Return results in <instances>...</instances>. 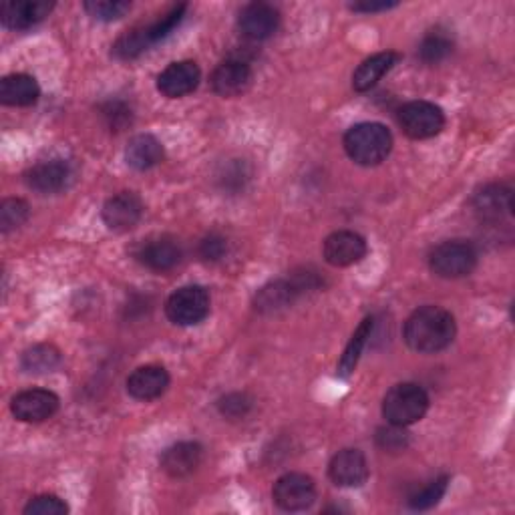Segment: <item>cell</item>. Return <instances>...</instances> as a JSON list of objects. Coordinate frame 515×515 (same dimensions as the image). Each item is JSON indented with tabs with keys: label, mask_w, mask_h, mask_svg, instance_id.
I'll return each mask as SVG.
<instances>
[{
	"label": "cell",
	"mask_w": 515,
	"mask_h": 515,
	"mask_svg": "<svg viewBox=\"0 0 515 515\" xmlns=\"http://www.w3.org/2000/svg\"><path fill=\"white\" fill-rule=\"evenodd\" d=\"M457 334L455 316L441 306H421L405 322V342L411 351L421 355H437L451 347Z\"/></svg>",
	"instance_id": "cell-1"
},
{
	"label": "cell",
	"mask_w": 515,
	"mask_h": 515,
	"mask_svg": "<svg viewBox=\"0 0 515 515\" xmlns=\"http://www.w3.org/2000/svg\"><path fill=\"white\" fill-rule=\"evenodd\" d=\"M347 155L363 165V167H375L381 165L393 151V135L383 123L365 121L353 125L342 139Z\"/></svg>",
	"instance_id": "cell-2"
},
{
	"label": "cell",
	"mask_w": 515,
	"mask_h": 515,
	"mask_svg": "<svg viewBox=\"0 0 515 515\" xmlns=\"http://www.w3.org/2000/svg\"><path fill=\"white\" fill-rule=\"evenodd\" d=\"M429 411V395L415 383H399L383 399V417L387 423L409 427L419 423Z\"/></svg>",
	"instance_id": "cell-3"
},
{
	"label": "cell",
	"mask_w": 515,
	"mask_h": 515,
	"mask_svg": "<svg viewBox=\"0 0 515 515\" xmlns=\"http://www.w3.org/2000/svg\"><path fill=\"white\" fill-rule=\"evenodd\" d=\"M477 248L467 240H447L429 254V268L439 278L455 280L469 276L477 266Z\"/></svg>",
	"instance_id": "cell-4"
},
{
	"label": "cell",
	"mask_w": 515,
	"mask_h": 515,
	"mask_svg": "<svg viewBox=\"0 0 515 515\" xmlns=\"http://www.w3.org/2000/svg\"><path fill=\"white\" fill-rule=\"evenodd\" d=\"M212 300L204 286H184L178 288L165 302L167 318L178 326H196L204 322L210 314Z\"/></svg>",
	"instance_id": "cell-5"
},
{
	"label": "cell",
	"mask_w": 515,
	"mask_h": 515,
	"mask_svg": "<svg viewBox=\"0 0 515 515\" xmlns=\"http://www.w3.org/2000/svg\"><path fill=\"white\" fill-rule=\"evenodd\" d=\"M401 129L411 139H431L445 127V113L431 101H409L397 113Z\"/></svg>",
	"instance_id": "cell-6"
},
{
	"label": "cell",
	"mask_w": 515,
	"mask_h": 515,
	"mask_svg": "<svg viewBox=\"0 0 515 515\" xmlns=\"http://www.w3.org/2000/svg\"><path fill=\"white\" fill-rule=\"evenodd\" d=\"M272 497L282 511H306L316 501V483L310 475L292 471L274 483Z\"/></svg>",
	"instance_id": "cell-7"
},
{
	"label": "cell",
	"mask_w": 515,
	"mask_h": 515,
	"mask_svg": "<svg viewBox=\"0 0 515 515\" xmlns=\"http://www.w3.org/2000/svg\"><path fill=\"white\" fill-rule=\"evenodd\" d=\"M27 186L43 196H53L67 190L73 182V167L65 159H49L33 165L25 174Z\"/></svg>",
	"instance_id": "cell-8"
},
{
	"label": "cell",
	"mask_w": 515,
	"mask_h": 515,
	"mask_svg": "<svg viewBox=\"0 0 515 515\" xmlns=\"http://www.w3.org/2000/svg\"><path fill=\"white\" fill-rule=\"evenodd\" d=\"M59 407V397L49 389H27L11 401V413L21 423H43L51 419Z\"/></svg>",
	"instance_id": "cell-9"
},
{
	"label": "cell",
	"mask_w": 515,
	"mask_h": 515,
	"mask_svg": "<svg viewBox=\"0 0 515 515\" xmlns=\"http://www.w3.org/2000/svg\"><path fill=\"white\" fill-rule=\"evenodd\" d=\"M367 252H369L367 240L361 234L351 230L332 232L322 244L324 260L336 268L359 264L367 256Z\"/></svg>",
	"instance_id": "cell-10"
},
{
	"label": "cell",
	"mask_w": 515,
	"mask_h": 515,
	"mask_svg": "<svg viewBox=\"0 0 515 515\" xmlns=\"http://www.w3.org/2000/svg\"><path fill=\"white\" fill-rule=\"evenodd\" d=\"M182 246L169 236L149 238L137 244L135 260L153 272H169L182 262Z\"/></svg>",
	"instance_id": "cell-11"
},
{
	"label": "cell",
	"mask_w": 515,
	"mask_h": 515,
	"mask_svg": "<svg viewBox=\"0 0 515 515\" xmlns=\"http://www.w3.org/2000/svg\"><path fill=\"white\" fill-rule=\"evenodd\" d=\"M202 71L194 61H178L167 65L157 75V91L167 99H182L198 89Z\"/></svg>",
	"instance_id": "cell-12"
},
{
	"label": "cell",
	"mask_w": 515,
	"mask_h": 515,
	"mask_svg": "<svg viewBox=\"0 0 515 515\" xmlns=\"http://www.w3.org/2000/svg\"><path fill=\"white\" fill-rule=\"evenodd\" d=\"M254 81V71L250 63L242 57H232L220 63L212 73V89L226 99L244 95Z\"/></svg>",
	"instance_id": "cell-13"
},
{
	"label": "cell",
	"mask_w": 515,
	"mask_h": 515,
	"mask_svg": "<svg viewBox=\"0 0 515 515\" xmlns=\"http://www.w3.org/2000/svg\"><path fill=\"white\" fill-rule=\"evenodd\" d=\"M101 218L109 230L129 232L143 218V202L133 192H119L103 204Z\"/></svg>",
	"instance_id": "cell-14"
},
{
	"label": "cell",
	"mask_w": 515,
	"mask_h": 515,
	"mask_svg": "<svg viewBox=\"0 0 515 515\" xmlns=\"http://www.w3.org/2000/svg\"><path fill=\"white\" fill-rule=\"evenodd\" d=\"M328 477L338 487H361L369 479V463L361 449H342L328 465Z\"/></svg>",
	"instance_id": "cell-15"
},
{
	"label": "cell",
	"mask_w": 515,
	"mask_h": 515,
	"mask_svg": "<svg viewBox=\"0 0 515 515\" xmlns=\"http://www.w3.org/2000/svg\"><path fill=\"white\" fill-rule=\"evenodd\" d=\"M473 212L483 222H501L513 214V190L507 184H487L471 200Z\"/></svg>",
	"instance_id": "cell-16"
},
{
	"label": "cell",
	"mask_w": 515,
	"mask_h": 515,
	"mask_svg": "<svg viewBox=\"0 0 515 515\" xmlns=\"http://www.w3.org/2000/svg\"><path fill=\"white\" fill-rule=\"evenodd\" d=\"M280 27V13L268 3H250L240 11L238 29L250 41H266Z\"/></svg>",
	"instance_id": "cell-17"
},
{
	"label": "cell",
	"mask_w": 515,
	"mask_h": 515,
	"mask_svg": "<svg viewBox=\"0 0 515 515\" xmlns=\"http://www.w3.org/2000/svg\"><path fill=\"white\" fill-rule=\"evenodd\" d=\"M55 9L53 3L47 0H11L3 5V25L11 31H29L43 23L51 11Z\"/></svg>",
	"instance_id": "cell-18"
},
{
	"label": "cell",
	"mask_w": 515,
	"mask_h": 515,
	"mask_svg": "<svg viewBox=\"0 0 515 515\" xmlns=\"http://www.w3.org/2000/svg\"><path fill=\"white\" fill-rule=\"evenodd\" d=\"M202 459H204V447L200 443L180 441L161 453L159 465L169 477L184 479V477H190L202 465Z\"/></svg>",
	"instance_id": "cell-19"
},
{
	"label": "cell",
	"mask_w": 515,
	"mask_h": 515,
	"mask_svg": "<svg viewBox=\"0 0 515 515\" xmlns=\"http://www.w3.org/2000/svg\"><path fill=\"white\" fill-rule=\"evenodd\" d=\"M169 373L159 365H145L127 377V393L135 401H155L169 389Z\"/></svg>",
	"instance_id": "cell-20"
},
{
	"label": "cell",
	"mask_w": 515,
	"mask_h": 515,
	"mask_svg": "<svg viewBox=\"0 0 515 515\" xmlns=\"http://www.w3.org/2000/svg\"><path fill=\"white\" fill-rule=\"evenodd\" d=\"M300 290L292 282V278H278L262 286L254 298V308L260 314H276L290 308L298 298Z\"/></svg>",
	"instance_id": "cell-21"
},
{
	"label": "cell",
	"mask_w": 515,
	"mask_h": 515,
	"mask_svg": "<svg viewBox=\"0 0 515 515\" xmlns=\"http://www.w3.org/2000/svg\"><path fill=\"white\" fill-rule=\"evenodd\" d=\"M41 87L35 77L27 73L7 75L0 81V103L7 107H31L39 101Z\"/></svg>",
	"instance_id": "cell-22"
},
{
	"label": "cell",
	"mask_w": 515,
	"mask_h": 515,
	"mask_svg": "<svg viewBox=\"0 0 515 515\" xmlns=\"http://www.w3.org/2000/svg\"><path fill=\"white\" fill-rule=\"evenodd\" d=\"M163 145L151 133H139L129 139L125 149V161L135 171H149L163 161Z\"/></svg>",
	"instance_id": "cell-23"
},
{
	"label": "cell",
	"mask_w": 515,
	"mask_h": 515,
	"mask_svg": "<svg viewBox=\"0 0 515 515\" xmlns=\"http://www.w3.org/2000/svg\"><path fill=\"white\" fill-rule=\"evenodd\" d=\"M401 61V55L395 51H383L359 65V69L353 75V89L359 93L371 91L379 81Z\"/></svg>",
	"instance_id": "cell-24"
},
{
	"label": "cell",
	"mask_w": 515,
	"mask_h": 515,
	"mask_svg": "<svg viewBox=\"0 0 515 515\" xmlns=\"http://www.w3.org/2000/svg\"><path fill=\"white\" fill-rule=\"evenodd\" d=\"M375 326H377V320H375L373 316H367V318L359 324V328L353 332V336H351V340H349V345H347L345 353H342V357H340V361H338V367H336L338 377L347 379V377H351V375L355 373V369H357V365H359V361H361V357H363V351L367 349L369 340H371L373 334H375Z\"/></svg>",
	"instance_id": "cell-25"
},
{
	"label": "cell",
	"mask_w": 515,
	"mask_h": 515,
	"mask_svg": "<svg viewBox=\"0 0 515 515\" xmlns=\"http://www.w3.org/2000/svg\"><path fill=\"white\" fill-rule=\"evenodd\" d=\"M61 351L55 345H35L27 349L21 357V369L27 375H49L61 367Z\"/></svg>",
	"instance_id": "cell-26"
},
{
	"label": "cell",
	"mask_w": 515,
	"mask_h": 515,
	"mask_svg": "<svg viewBox=\"0 0 515 515\" xmlns=\"http://www.w3.org/2000/svg\"><path fill=\"white\" fill-rule=\"evenodd\" d=\"M252 180V167L246 159H228L216 174L218 186L228 194H240Z\"/></svg>",
	"instance_id": "cell-27"
},
{
	"label": "cell",
	"mask_w": 515,
	"mask_h": 515,
	"mask_svg": "<svg viewBox=\"0 0 515 515\" xmlns=\"http://www.w3.org/2000/svg\"><path fill=\"white\" fill-rule=\"evenodd\" d=\"M453 39L443 29H435L427 33L419 45V57L427 65H439L453 53Z\"/></svg>",
	"instance_id": "cell-28"
},
{
	"label": "cell",
	"mask_w": 515,
	"mask_h": 515,
	"mask_svg": "<svg viewBox=\"0 0 515 515\" xmlns=\"http://www.w3.org/2000/svg\"><path fill=\"white\" fill-rule=\"evenodd\" d=\"M149 47H151V41L147 35V27H135V29L123 33L115 41L111 55L119 61H133L139 55H143Z\"/></svg>",
	"instance_id": "cell-29"
},
{
	"label": "cell",
	"mask_w": 515,
	"mask_h": 515,
	"mask_svg": "<svg viewBox=\"0 0 515 515\" xmlns=\"http://www.w3.org/2000/svg\"><path fill=\"white\" fill-rule=\"evenodd\" d=\"M99 115L105 127L113 133L127 129L133 123V109L123 99H107L99 105Z\"/></svg>",
	"instance_id": "cell-30"
},
{
	"label": "cell",
	"mask_w": 515,
	"mask_h": 515,
	"mask_svg": "<svg viewBox=\"0 0 515 515\" xmlns=\"http://www.w3.org/2000/svg\"><path fill=\"white\" fill-rule=\"evenodd\" d=\"M31 216V206L21 198H9L0 204V232L11 234L19 230Z\"/></svg>",
	"instance_id": "cell-31"
},
{
	"label": "cell",
	"mask_w": 515,
	"mask_h": 515,
	"mask_svg": "<svg viewBox=\"0 0 515 515\" xmlns=\"http://www.w3.org/2000/svg\"><path fill=\"white\" fill-rule=\"evenodd\" d=\"M449 475H441L433 481H429L423 489H419L417 493H413L409 497V507L415 509V511H425V509H431L435 507L447 493L449 489Z\"/></svg>",
	"instance_id": "cell-32"
},
{
	"label": "cell",
	"mask_w": 515,
	"mask_h": 515,
	"mask_svg": "<svg viewBox=\"0 0 515 515\" xmlns=\"http://www.w3.org/2000/svg\"><path fill=\"white\" fill-rule=\"evenodd\" d=\"M83 9L95 21L111 23V21L123 19L129 13L131 3H125V0H87Z\"/></svg>",
	"instance_id": "cell-33"
},
{
	"label": "cell",
	"mask_w": 515,
	"mask_h": 515,
	"mask_svg": "<svg viewBox=\"0 0 515 515\" xmlns=\"http://www.w3.org/2000/svg\"><path fill=\"white\" fill-rule=\"evenodd\" d=\"M186 11H188V5H176L169 13H165L157 23L147 27V35H149L151 47L155 43L167 39L171 33H174L182 25V21L186 17Z\"/></svg>",
	"instance_id": "cell-34"
},
{
	"label": "cell",
	"mask_w": 515,
	"mask_h": 515,
	"mask_svg": "<svg viewBox=\"0 0 515 515\" xmlns=\"http://www.w3.org/2000/svg\"><path fill=\"white\" fill-rule=\"evenodd\" d=\"M254 409V399L248 393H228L218 401V411L228 421L246 419Z\"/></svg>",
	"instance_id": "cell-35"
},
{
	"label": "cell",
	"mask_w": 515,
	"mask_h": 515,
	"mask_svg": "<svg viewBox=\"0 0 515 515\" xmlns=\"http://www.w3.org/2000/svg\"><path fill=\"white\" fill-rule=\"evenodd\" d=\"M407 427H399V425H385V427H379L377 429V435H375V441H377V447L387 451V453H401L409 447L411 443V437L409 433L405 431Z\"/></svg>",
	"instance_id": "cell-36"
},
{
	"label": "cell",
	"mask_w": 515,
	"mask_h": 515,
	"mask_svg": "<svg viewBox=\"0 0 515 515\" xmlns=\"http://www.w3.org/2000/svg\"><path fill=\"white\" fill-rule=\"evenodd\" d=\"M23 511H25V515H67L69 505L59 495L45 493V495L31 499Z\"/></svg>",
	"instance_id": "cell-37"
},
{
	"label": "cell",
	"mask_w": 515,
	"mask_h": 515,
	"mask_svg": "<svg viewBox=\"0 0 515 515\" xmlns=\"http://www.w3.org/2000/svg\"><path fill=\"white\" fill-rule=\"evenodd\" d=\"M200 258L206 262H220L228 256L230 252V244L222 234H208L202 242H200Z\"/></svg>",
	"instance_id": "cell-38"
},
{
	"label": "cell",
	"mask_w": 515,
	"mask_h": 515,
	"mask_svg": "<svg viewBox=\"0 0 515 515\" xmlns=\"http://www.w3.org/2000/svg\"><path fill=\"white\" fill-rule=\"evenodd\" d=\"M399 3L395 0H361V3H353L351 11L355 13H365V15H375V13H387L391 9H397Z\"/></svg>",
	"instance_id": "cell-39"
}]
</instances>
